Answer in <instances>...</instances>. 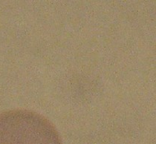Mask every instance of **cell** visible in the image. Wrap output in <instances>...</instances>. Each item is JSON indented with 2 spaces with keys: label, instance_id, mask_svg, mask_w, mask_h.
Segmentation results:
<instances>
[{
  "label": "cell",
  "instance_id": "6da1fadb",
  "mask_svg": "<svg viewBox=\"0 0 156 144\" xmlns=\"http://www.w3.org/2000/svg\"><path fill=\"white\" fill-rule=\"evenodd\" d=\"M0 144H62L57 128L39 113L12 109L0 113Z\"/></svg>",
  "mask_w": 156,
  "mask_h": 144
}]
</instances>
